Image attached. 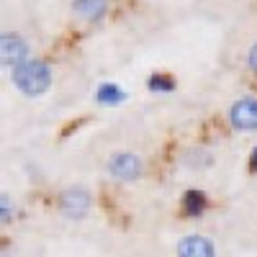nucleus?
<instances>
[{"label":"nucleus","mask_w":257,"mask_h":257,"mask_svg":"<svg viewBox=\"0 0 257 257\" xmlns=\"http://www.w3.org/2000/svg\"><path fill=\"white\" fill-rule=\"evenodd\" d=\"M95 100L103 103V105H118V103L126 100V93H123V88H118L116 82H103V85L95 88Z\"/></svg>","instance_id":"obj_9"},{"label":"nucleus","mask_w":257,"mask_h":257,"mask_svg":"<svg viewBox=\"0 0 257 257\" xmlns=\"http://www.w3.org/2000/svg\"><path fill=\"white\" fill-rule=\"evenodd\" d=\"M229 123L237 132H254L257 128V98H239L229 108Z\"/></svg>","instance_id":"obj_2"},{"label":"nucleus","mask_w":257,"mask_h":257,"mask_svg":"<svg viewBox=\"0 0 257 257\" xmlns=\"http://www.w3.org/2000/svg\"><path fill=\"white\" fill-rule=\"evenodd\" d=\"M108 173L116 180L132 183V180L142 178V160L134 152H113L108 160Z\"/></svg>","instance_id":"obj_3"},{"label":"nucleus","mask_w":257,"mask_h":257,"mask_svg":"<svg viewBox=\"0 0 257 257\" xmlns=\"http://www.w3.org/2000/svg\"><path fill=\"white\" fill-rule=\"evenodd\" d=\"M11 80H13V85L24 95L36 98V95L49 90V85H52V67L44 59H29V62L21 64V67L13 70Z\"/></svg>","instance_id":"obj_1"},{"label":"nucleus","mask_w":257,"mask_h":257,"mask_svg":"<svg viewBox=\"0 0 257 257\" xmlns=\"http://www.w3.org/2000/svg\"><path fill=\"white\" fill-rule=\"evenodd\" d=\"M147 88L152 93H173L175 90V77L167 72H152L147 77Z\"/></svg>","instance_id":"obj_10"},{"label":"nucleus","mask_w":257,"mask_h":257,"mask_svg":"<svg viewBox=\"0 0 257 257\" xmlns=\"http://www.w3.org/2000/svg\"><path fill=\"white\" fill-rule=\"evenodd\" d=\"M11 221V198H8V193H3V224Z\"/></svg>","instance_id":"obj_11"},{"label":"nucleus","mask_w":257,"mask_h":257,"mask_svg":"<svg viewBox=\"0 0 257 257\" xmlns=\"http://www.w3.org/2000/svg\"><path fill=\"white\" fill-rule=\"evenodd\" d=\"M90 193L85 188H67L62 190L59 196V211L64 213L67 219H82L85 213L90 211Z\"/></svg>","instance_id":"obj_4"},{"label":"nucleus","mask_w":257,"mask_h":257,"mask_svg":"<svg viewBox=\"0 0 257 257\" xmlns=\"http://www.w3.org/2000/svg\"><path fill=\"white\" fill-rule=\"evenodd\" d=\"M247 64H249V67L257 72V44L249 49V54H247Z\"/></svg>","instance_id":"obj_12"},{"label":"nucleus","mask_w":257,"mask_h":257,"mask_svg":"<svg viewBox=\"0 0 257 257\" xmlns=\"http://www.w3.org/2000/svg\"><path fill=\"white\" fill-rule=\"evenodd\" d=\"M208 208V196L203 190L198 188H190L183 193V198H180V211H183V216L185 219H201L203 213Z\"/></svg>","instance_id":"obj_7"},{"label":"nucleus","mask_w":257,"mask_h":257,"mask_svg":"<svg viewBox=\"0 0 257 257\" xmlns=\"http://www.w3.org/2000/svg\"><path fill=\"white\" fill-rule=\"evenodd\" d=\"M24 62H29V44L18 34L6 31L3 34V64L8 70H16Z\"/></svg>","instance_id":"obj_5"},{"label":"nucleus","mask_w":257,"mask_h":257,"mask_svg":"<svg viewBox=\"0 0 257 257\" xmlns=\"http://www.w3.org/2000/svg\"><path fill=\"white\" fill-rule=\"evenodd\" d=\"M72 11L88 24H98L108 13V0H72Z\"/></svg>","instance_id":"obj_8"},{"label":"nucleus","mask_w":257,"mask_h":257,"mask_svg":"<svg viewBox=\"0 0 257 257\" xmlns=\"http://www.w3.org/2000/svg\"><path fill=\"white\" fill-rule=\"evenodd\" d=\"M178 257H216L213 242L201 234H188L178 242Z\"/></svg>","instance_id":"obj_6"},{"label":"nucleus","mask_w":257,"mask_h":257,"mask_svg":"<svg viewBox=\"0 0 257 257\" xmlns=\"http://www.w3.org/2000/svg\"><path fill=\"white\" fill-rule=\"evenodd\" d=\"M249 173H257V147L252 149V155H249Z\"/></svg>","instance_id":"obj_13"}]
</instances>
